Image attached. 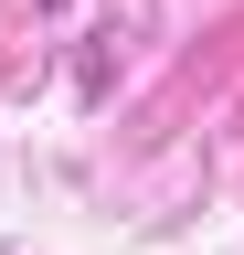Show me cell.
Segmentation results:
<instances>
[{"mask_svg": "<svg viewBox=\"0 0 244 255\" xmlns=\"http://www.w3.org/2000/svg\"><path fill=\"white\" fill-rule=\"evenodd\" d=\"M43 11H53V0H43Z\"/></svg>", "mask_w": 244, "mask_h": 255, "instance_id": "6da1fadb", "label": "cell"}]
</instances>
